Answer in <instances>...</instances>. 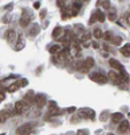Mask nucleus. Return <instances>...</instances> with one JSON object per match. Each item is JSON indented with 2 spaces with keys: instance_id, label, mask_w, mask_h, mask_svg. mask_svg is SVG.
I'll list each match as a JSON object with an SVG mask.
<instances>
[{
  "instance_id": "obj_1",
  "label": "nucleus",
  "mask_w": 130,
  "mask_h": 135,
  "mask_svg": "<svg viewBox=\"0 0 130 135\" xmlns=\"http://www.w3.org/2000/svg\"><path fill=\"white\" fill-rule=\"evenodd\" d=\"M94 66V59L91 57H87L83 61H78L75 65V68L81 73H89V71Z\"/></svg>"
},
{
  "instance_id": "obj_2",
  "label": "nucleus",
  "mask_w": 130,
  "mask_h": 135,
  "mask_svg": "<svg viewBox=\"0 0 130 135\" xmlns=\"http://www.w3.org/2000/svg\"><path fill=\"white\" fill-rule=\"evenodd\" d=\"M89 79L95 83H98V84H105V83L108 82L107 76L100 72H93L91 74H89Z\"/></svg>"
},
{
  "instance_id": "obj_3",
  "label": "nucleus",
  "mask_w": 130,
  "mask_h": 135,
  "mask_svg": "<svg viewBox=\"0 0 130 135\" xmlns=\"http://www.w3.org/2000/svg\"><path fill=\"white\" fill-rule=\"evenodd\" d=\"M108 77L111 79V81H113V82L116 83V84L124 82V81H128V76H127V75H122V74H120V73H118L115 71H110L108 72Z\"/></svg>"
},
{
  "instance_id": "obj_4",
  "label": "nucleus",
  "mask_w": 130,
  "mask_h": 135,
  "mask_svg": "<svg viewBox=\"0 0 130 135\" xmlns=\"http://www.w3.org/2000/svg\"><path fill=\"white\" fill-rule=\"evenodd\" d=\"M29 104H26L24 101H17L14 105V113L15 114H22L28 110Z\"/></svg>"
},
{
  "instance_id": "obj_5",
  "label": "nucleus",
  "mask_w": 130,
  "mask_h": 135,
  "mask_svg": "<svg viewBox=\"0 0 130 135\" xmlns=\"http://www.w3.org/2000/svg\"><path fill=\"white\" fill-rule=\"evenodd\" d=\"M108 64H110V66L112 67L113 69H116V71H120V74L122 75H127V72H126V69H124V67L122 66V65L119 63L116 59H114V58H111L110 60H108Z\"/></svg>"
},
{
  "instance_id": "obj_6",
  "label": "nucleus",
  "mask_w": 130,
  "mask_h": 135,
  "mask_svg": "<svg viewBox=\"0 0 130 135\" xmlns=\"http://www.w3.org/2000/svg\"><path fill=\"white\" fill-rule=\"evenodd\" d=\"M33 127V124H23L21 125L20 127L16 129V134L17 135H26V134H30V132L32 131Z\"/></svg>"
},
{
  "instance_id": "obj_7",
  "label": "nucleus",
  "mask_w": 130,
  "mask_h": 135,
  "mask_svg": "<svg viewBox=\"0 0 130 135\" xmlns=\"http://www.w3.org/2000/svg\"><path fill=\"white\" fill-rule=\"evenodd\" d=\"M33 102L36 103V105L39 107V109H42V107H44L45 105L47 103V99H46V96L43 95V94H38V95H35L33 97Z\"/></svg>"
},
{
  "instance_id": "obj_8",
  "label": "nucleus",
  "mask_w": 130,
  "mask_h": 135,
  "mask_svg": "<svg viewBox=\"0 0 130 135\" xmlns=\"http://www.w3.org/2000/svg\"><path fill=\"white\" fill-rule=\"evenodd\" d=\"M79 115L84 118H87V119H93L95 117V112L94 110L89 109V107H83V109L79 110Z\"/></svg>"
},
{
  "instance_id": "obj_9",
  "label": "nucleus",
  "mask_w": 130,
  "mask_h": 135,
  "mask_svg": "<svg viewBox=\"0 0 130 135\" xmlns=\"http://www.w3.org/2000/svg\"><path fill=\"white\" fill-rule=\"evenodd\" d=\"M129 131V121L127 119H123L120 122V125H119V128H118V132L120 134H127Z\"/></svg>"
},
{
  "instance_id": "obj_10",
  "label": "nucleus",
  "mask_w": 130,
  "mask_h": 135,
  "mask_svg": "<svg viewBox=\"0 0 130 135\" xmlns=\"http://www.w3.org/2000/svg\"><path fill=\"white\" fill-rule=\"evenodd\" d=\"M16 31L14 30V29H8V30L6 31V39L7 42L10 43V44H13V43L16 40Z\"/></svg>"
},
{
  "instance_id": "obj_11",
  "label": "nucleus",
  "mask_w": 130,
  "mask_h": 135,
  "mask_svg": "<svg viewBox=\"0 0 130 135\" xmlns=\"http://www.w3.org/2000/svg\"><path fill=\"white\" fill-rule=\"evenodd\" d=\"M13 113L10 110L8 109H4L0 111V122H5L7 119H9V117L12 115Z\"/></svg>"
},
{
  "instance_id": "obj_12",
  "label": "nucleus",
  "mask_w": 130,
  "mask_h": 135,
  "mask_svg": "<svg viewBox=\"0 0 130 135\" xmlns=\"http://www.w3.org/2000/svg\"><path fill=\"white\" fill-rule=\"evenodd\" d=\"M111 119H112L113 122L120 124L121 121L123 120V114H122L121 112H115V113H113V114L111 115Z\"/></svg>"
},
{
  "instance_id": "obj_13",
  "label": "nucleus",
  "mask_w": 130,
  "mask_h": 135,
  "mask_svg": "<svg viewBox=\"0 0 130 135\" xmlns=\"http://www.w3.org/2000/svg\"><path fill=\"white\" fill-rule=\"evenodd\" d=\"M63 113V110L62 109H59L58 106H55V107H52V109H49V114L50 115H61Z\"/></svg>"
},
{
  "instance_id": "obj_14",
  "label": "nucleus",
  "mask_w": 130,
  "mask_h": 135,
  "mask_svg": "<svg viewBox=\"0 0 130 135\" xmlns=\"http://www.w3.org/2000/svg\"><path fill=\"white\" fill-rule=\"evenodd\" d=\"M31 22V17H29V16H25L24 14L22 15V17H21L20 20V26L21 27H28L29 24Z\"/></svg>"
},
{
  "instance_id": "obj_15",
  "label": "nucleus",
  "mask_w": 130,
  "mask_h": 135,
  "mask_svg": "<svg viewBox=\"0 0 130 135\" xmlns=\"http://www.w3.org/2000/svg\"><path fill=\"white\" fill-rule=\"evenodd\" d=\"M90 35H91V34H90L89 31H85V32H84V35H82L81 40H82V43L84 44V47H89V43H86V42L90 38H91V36H90Z\"/></svg>"
},
{
  "instance_id": "obj_16",
  "label": "nucleus",
  "mask_w": 130,
  "mask_h": 135,
  "mask_svg": "<svg viewBox=\"0 0 130 135\" xmlns=\"http://www.w3.org/2000/svg\"><path fill=\"white\" fill-rule=\"evenodd\" d=\"M62 32H63V30H62V28L61 27H55L54 29H53V32H52V37L53 38H59V37L62 35Z\"/></svg>"
},
{
  "instance_id": "obj_17",
  "label": "nucleus",
  "mask_w": 130,
  "mask_h": 135,
  "mask_svg": "<svg viewBox=\"0 0 130 135\" xmlns=\"http://www.w3.org/2000/svg\"><path fill=\"white\" fill-rule=\"evenodd\" d=\"M39 31H40V28H39L38 24H33V26L31 27V29L29 30V35H30V36H37V35L39 34Z\"/></svg>"
},
{
  "instance_id": "obj_18",
  "label": "nucleus",
  "mask_w": 130,
  "mask_h": 135,
  "mask_svg": "<svg viewBox=\"0 0 130 135\" xmlns=\"http://www.w3.org/2000/svg\"><path fill=\"white\" fill-rule=\"evenodd\" d=\"M93 14L95 16V19H97V21H99V22H104L105 21V14L100 9H97Z\"/></svg>"
},
{
  "instance_id": "obj_19",
  "label": "nucleus",
  "mask_w": 130,
  "mask_h": 135,
  "mask_svg": "<svg viewBox=\"0 0 130 135\" xmlns=\"http://www.w3.org/2000/svg\"><path fill=\"white\" fill-rule=\"evenodd\" d=\"M120 52L124 57H129L130 56V44H129V43H128V44H126V45H123V46L120 48Z\"/></svg>"
},
{
  "instance_id": "obj_20",
  "label": "nucleus",
  "mask_w": 130,
  "mask_h": 135,
  "mask_svg": "<svg viewBox=\"0 0 130 135\" xmlns=\"http://www.w3.org/2000/svg\"><path fill=\"white\" fill-rule=\"evenodd\" d=\"M116 17H118V13H116V9L114 7H112L110 9V13H108V20L110 21H115L116 20Z\"/></svg>"
},
{
  "instance_id": "obj_21",
  "label": "nucleus",
  "mask_w": 130,
  "mask_h": 135,
  "mask_svg": "<svg viewBox=\"0 0 130 135\" xmlns=\"http://www.w3.org/2000/svg\"><path fill=\"white\" fill-rule=\"evenodd\" d=\"M33 97H35V94H33L32 90H30L28 94H25L23 101H24L25 103H31V102H33Z\"/></svg>"
},
{
  "instance_id": "obj_22",
  "label": "nucleus",
  "mask_w": 130,
  "mask_h": 135,
  "mask_svg": "<svg viewBox=\"0 0 130 135\" xmlns=\"http://www.w3.org/2000/svg\"><path fill=\"white\" fill-rule=\"evenodd\" d=\"M102 35H104V32H102V30L100 28H95L93 30V37L95 39H100L102 38Z\"/></svg>"
},
{
  "instance_id": "obj_23",
  "label": "nucleus",
  "mask_w": 130,
  "mask_h": 135,
  "mask_svg": "<svg viewBox=\"0 0 130 135\" xmlns=\"http://www.w3.org/2000/svg\"><path fill=\"white\" fill-rule=\"evenodd\" d=\"M20 87V84H18V82H13L12 84H9V87L7 88V90H8V93H14V91H16Z\"/></svg>"
},
{
  "instance_id": "obj_24",
  "label": "nucleus",
  "mask_w": 130,
  "mask_h": 135,
  "mask_svg": "<svg viewBox=\"0 0 130 135\" xmlns=\"http://www.w3.org/2000/svg\"><path fill=\"white\" fill-rule=\"evenodd\" d=\"M23 46H24V38H23V35L22 34H18V39H17V47H18V50H22Z\"/></svg>"
},
{
  "instance_id": "obj_25",
  "label": "nucleus",
  "mask_w": 130,
  "mask_h": 135,
  "mask_svg": "<svg viewBox=\"0 0 130 135\" xmlns=\"http://www.w3.org/2000/svg\"><path fill=\"white\" fill-rule=\"evenodd\" d=\"M61 47L60 45H53V46L50 47V53H52V54H58V53L60 52Z\"/></svg>"
},
{
  "instance_id": "obj_26",
  "label": "nucleus",
  "mask_w": 130,
  "mask_h": 135,
  "mask_svg": "<svg viewBox=\"0 0 130 135\" xmlns=\"http://www.w3.org/2000/svg\"><path fill=\"white\" fill-rule=\"evenodd\" d=\"M113 34H112V31H106L104 35H102V38H104L105 40H107V42H111V40H112V38H113Z\"/></svg>"
},
{
  "instance_id": "obj_27",
  "label": "nucleus",
  "mask_w": 130,
  "mask_h": 135,
  "mask_svg": "<svg viewBox=\"0 0 130 135\" xmlns=\"http://www.w3.org/2000/svg\"><path fill=\"white\" fill-rule=\"evenodd\" d=\"M111 42H112L113 45H120L121 43H122V37H120V36H115V37H113Z\"/></svg>"
},
{
  "instance_id": "obj_28",
  "label": "nucleus",
  "mask_w": 130,
  "mask_h": 135,
  "mask_svg": "<svg viewBox=\"0 0 130 135\" xmlns=\"http://www.w3.org/2000/svg\"><path fill=\"white\" fill-rule=\"evenodd\" d=\"M108 117H110V112H108V111H104L101 114H100V120H101V121H106L108 119Z\"/></svg>"
},
{
  "instance_id": "obj_29",
  "label": "nucleus",
  "mask_w": 130,
  "mask_h": 135,
  "mask_svg": "<svg viewBox=\"0 0 130 135\" xmlns=\"http://www.w3.org/2000/svg\"><path fill=\"white\" fill-rule=\"evenodd\" d=\"M100 4H101V6L104 7L105 9H110V8H111V4H110V1H101Z\"/></svg>"
},
{
  "instance_id": "obj_30",
  "label": "nucleus",
  "mask_w": 130,
  "mask_h": 135,
  "mask_svg": "<svg viewBox=\"0 0 130 135\" xmlns=\"http://www.w3.org/2000/svg\"><path fill=\"white\" fill-rule=\"evenodd\" d=\"M76 135H89V131L87 129H79Z\"/></svg>"
},
{
  "instance_id": "obj_31",
  "label": "nucleus",
  "mask_w": 130,
  "mask_h": 135,
  "mask_svg": "<svg viewBox=\"0 0 130 135\" xmlns=\"http://www.w3.org/2000/svg\"><path fill=\"white\" fill-rule=\"evenodd\" d=\"M28 83H29V81L26 80V79H22L20 82H18V84H20V87H25Z\"/></svg>"
},
{
  "instance_id": "obj_32",
  "label": "nucleus",
  "mask_w": 130,
  "mask_h": 135,
  "mask_svg": "<svg viewBox=\"0 0 130 135\" xmlns=\"http://www.w3.org/2000/svg\"><path fill=\"white\" fill-rule=\"evenodd\" d=\"M55 106H58L57 103H55L54 101H50L49 102V109H52V107H55Z\"/></svg>"
},
{
  "instance_id": "obj_33",
  "label": "nucleus",
  "mask_w": 130,
  "mask_h": 135,
  "mask_svg": "<svg viewBox=\"0 0 130 135\" xmlns=\"http://www.w3.org/2000/svg\"><path fill=\"white\" fill-rule=\"evenodd\" d=\"M95 21H97V19H95L94 14H92V15H91V19H90V21H89V24H92V23H94Z\"/></svg>"
},
{
  "instance_id": "obj_34",
  "label": "nucleus",
  "mask_w": 130,
  "mask_h": 135,
  "mask_svg": "<svg viewBox=\"0 0 130 135\" xmlns=\"http://www.w3.org/2000/svg\"><path fill=\"white\" fill-rule=\"evenodd\" d=\"M76 110H77V109H76L75 106H70V107H68V109H67V112H69V113H73V112H75Z\"/></svg>"
},
{
  "instance_id": "obj_35",
  "label": "nucleus",
  "mask_w": 130,
  "mask_h": 135,
  "mask_svg": "<svg viewBox=\"0 0 130 135\" xmlns=\"http://www.w3.org/2000/svg\"><path fill=\"white\" fill-rule=\"evenodd\" d=\"M39 7H40V1H36V2H33V8L38 9Z\"/></svg>"
},
{
  "instance_id": "obj_36",
  "label": "nucleus",
  "mask_w": 130,
  "mask_h": 135,
  "mask_svg": "<svg viewBox=\"0 0 130 135\" xmlns=\"http://www.w3.org/2000/svg\"><path fill=\"white\" fill-rule=\"evenodd\" d=\"M45 15H46V10H42L40 12V19H45Z\"/></svg>"
},
{
  "instance_id": "obj_37",
  "label": "nucleus",
  "mask_w": 130,
  "mask_h": 135,
  "mask_svg": "<svg viewBox=\"0 0 130 135\" xmlns=\"http://www.w3.org/2000/svg\"><path fill=\"white\" fill-rule=\"evenodd\" d=\"M5 97H6V96H5L4 93H0V103H1V102L5 99Z\"/></svg>"
},
{
  "instance_id": "obj_38",
  "label": "nucleus",
  "mask_w": 130,
  "mask_h": 135,
  "mask_svg": "<svg viewBox=\"0 0 130 135\" xmlns=\"http://www.w3.org/2000/svg\"><path fill=\"white\" fill-rule=\"evenodd\" d=\"M128 16H129V13L127 12V13H126V15H124V20H126V22H127V23H129V17H128Z\"/></svg>"
},
{
  "instance_id": "obj_39",
  "label": "nucleus",
  "mask_w": 130,
  "mask_h": 135,
  "mask_svg": "<svg viewBox=\"0 0 130 135\" xmlns=\"http://www.w3.org/2000/svg\"><path fill=\"white\" fill-rule=\"evenodd\" d=\"M92 45H93L94 48H98V47H99V44H98L97 42H93V43H92Z\"/></svg>"
},
{
  "instance_id": "obj_40",
  "label": "nucleus",
  "mask_w": 130,
  "mask_h": 135,
  "mask_svg": "<svg viewBox=\"0 0 130 135\" xmlns=\"http://www.w3.org/2000/svg\"><path fill=\"white\" fill-rule=\"evenodd\" d=\"M4 90H5V87L1 84V85H0V93H2V91H4Z\"/></svg>"
},
{
  "instance_id": "obj_41",
  "label": "nucleus",
  "mask_w": 130,
  "mask_h": 135,
  "mask_svg": "<svg viewBox=\"0 0 130 135\" xmlns=\"http://www.w3.org/2000/svg\"><path fill=\"white\" fill-rule=\"evenodd\" d=\"M107 135H114V134H112V133H110V134H107Z\"/></svg>"
},
{
  "instance_id": "obj_42",
  "label": "nucleus",
  "mask_w": 130,
  "mask_h": 135,
  "mask_svg": "<svg viewBox=\"0 0 130 135\" xmlns=\"http://www.w3.org/2000/svg\"><path fill=\"white\" fill-rule=\"evenodd\" d=\"M0 135H5V134H0Z\"/></svg>"
},
{
  "instance_id": "obj_43",
  "label": "nucleus",
  "mask_w": 130,
  "mask_h": 135,
  "mask_svg": "<svg viewBox=\"0 0 130 135\" xmlns=\"http://www.w3.org/2000/svg\"><path fill=\"white\" fill-rule=\"evenodd\" d=\"M26 135H30V134H26Z\"/></svg>"
}]
</instances>
